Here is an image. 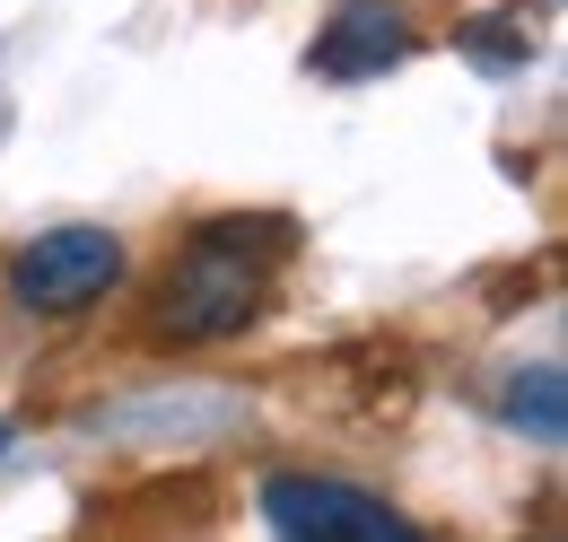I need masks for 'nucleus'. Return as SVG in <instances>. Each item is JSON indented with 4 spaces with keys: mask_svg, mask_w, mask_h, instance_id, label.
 <instances>
[{
    "mask_svg": "<svg viewBox=\"0 0 568 542\" xmlns=\"http://www.w3.org/2000/svg\"><path fill=\"white\" fill-rule=\"evenodd\" d=\"M288 245L281 219H211L175 254L158 289V324L175 341H236L272 298V254Z\"/></svg>",
    "mask_w": 568,
    "mask_h": 542,
    "instance_id": "obj_1",
    "label": "nucleus"
},
{
    "mask_svg": "<svg viewBox=\"0 0 568 542\" xmlns=\"http://www.w3.org/2000/svg\"><path fill=\"white\" fill-rule=\"evenodd\" d=\"M123 271H132L123 237L71 219V228H44V237H27V245L9 254V298H18L27 315H88L97 298L123 289Z\"/></svg>",
    "mask_w": 568,
    "mask_h": 542,
    "instance_id": "obj_2",
    "label": "nucleus"
},
{
    "mask_svg": "<svg viewBox=\"0 0 568 542\" xmlns=\"http://www.w3.org/2000/svg\"><path fill=\"white\" fill-rule=\"evenodd\" d=\"M263 516H272V534H297V542H420V525L385 490L315 481V473H272L263 481Z\"/></svg>",
    "mask_w": 568,
    "mask_h": 542,
    "instance_id": "obj_3",
    "label": "nucleus"
},
{
    "mask_svg": "<svg viewBox=\"0 0 568 542\" xmlns=\"http://www.w3.org/2000/svg\"><path fill=\"white\" fill-rule=\"evenodd\" d=\"M412 44H420V36H412L403 0H333V18H324L306 70H315V79H385L394 62H412Z\"/></svg>",
    "mask_w": 568,
    "mask_h": 542,
    "instance_id": "obj_4",
    "label": "nucleus"
},
{
    "mask_svg": "<svg viewBox=\"0 0 568 542\" xmlns=\"http://www.w3.org/2000/svg\"><path fill=\"white\" fill-rule=\"evenodd\" d=\"M498 420H507L516 438H534V446H560V438H568V368H560V359L516 368L507 394H498Z\"/></svg>",
    "mask_w": 568,
    "mask_h": 542,
    "instance_id": "obj_5",
    "label": "nucleus"
},
{
    "mask_svg": "<svg viewBox=\"0 0 568 542\" xmlns=\"http://www.w3.org/2000/svg\"><path fill=\"white\" fill-rule=\"evenodd\" d=\"M464 44H473L481 62H525V27H507V18H481V27H464Z\"/></svg>",
    "mask_w": 568,
    "mask_h": 542,
    "instance_id": "obj_6",
    "label": "nucleus"
},
{
    "mask_svg": "<svg viewBox=\"0 0 568 542\" xmlns=\"http://www.w3.org/2000/svg\"><path fill=\"white\" fill-rule=\"evenodd\" d=\"M9 438H18V429H9V420H0V455H9Z\"/></svg>",
    "mask_w": 568,
    "mask_h": 542,
    "instance_id": "obj_7",
    "label": "nucleus"
}]
</instances>
